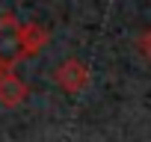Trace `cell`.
Listing matches in <instances>:
<instances>
[{
    "label": "cell",
    "mask_w": 151,
    "mask_h": 142,
    "mask_svg": "<svg viewBox=\"0 0 151 142\" xmlns=\"http://www.w3.org/2000/svg\"><path fill=\"white\" fill-rule=\"evenodd\" d=\"M53 80H56V86H59L65 95H80V92H86V86L92 83V71H89V65H86L83 59L68 56V59H62V62L53 68Z\"/></svg>",
    "instance_id": "6da1fadb"
},
{
    "label": "cell",
    "mask_w": 151,
    "mask_h": 142,
    "mask_svg": "<svg viewBox=\"0 0 151 142\" xmlns=\"http://www.w3.org/2000/svg\"><path fill=\"white\" fill-rule=\"evenodd\" d=\"M21 62V21L12 12L0 15V65L15 68Z\"/></svg>",
    "instance_id": "7a4b0ae2"
},
{
    "label": "cell",
    "mask_w": 151,
    "mask_h": 142,
    "mask_svg": "<svg viewBox=\"0 0 151 142\" xmlns=\"http://www.w3.org/2000/svg\"><path fill=\"white\" fill-rule=\"evenodd\" d=\"M47 42H50V30H47L45 24H36V21L21 24V59L39 56Z\"/></svg>",
    "instance_id": "3957f363"
},
{
    "label": "cell",
    "mask_w": 151,
    "mask_h": 142,
    "mask_svg": "<svg viewBox=\"0 0 151 142\" xmlns=\"http://www.w3.org/2000/svg\"><path fill=\"white\" fill-rule=\"evenodd\" d=\"M27 95H30V86L15 74L12 68H6L3 74H0V104L15 110V107H21L27 101Z\"/></svg>",
    "instance_id": "277c9868"
},
{
    "label": "cell",
    "mask_w": 151,
    "mask_h": 142,
    "mask_svg": "<svg viewBox=\"0 0 151 142\" xmlns=\"http://www.w3.org/2000/svg\"><path fill=\"white\" fill-rule=\"evenodd\" d=\"M136 44H139V53H142V56L151 62V27H148V30L139 36V42H136Z\"/></svg>",
    "instance_id": "5b68a950"
},
{
    "label": "cell",
    "mask_w": 151,
    "mask_h": 142,
    "mask_svg": "<svg viewBox=\"0 0 151 142\" xmlns=\"http://www.w3.org/2000/svg\"><path fill=\"white\" fill-rule=\"evenodd\" d=\"M3 71H6V68H3V65H0V74H3Z\"/></svg>",
    "instance_id": "8992f818"
}]
</instances>
